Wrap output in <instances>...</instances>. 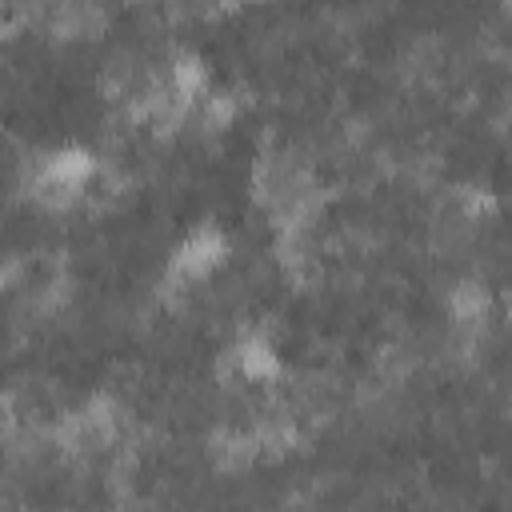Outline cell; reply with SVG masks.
<instances>
[{"instance_id":"obj_1","label":"cell","mask_w":512,"mask_h":512,"mask_svg":"<svg viewBox=\"0 0 512 512\" xmlns=\"http://www.w3.org/2000/svg\"><path fill=\"white\" fill-rule=\"evenodd\" d=\"M228 260H232V236L216 220H200V224L184 228V236L172 244L164 276L180 288H196V284L216 280Z\"/></svg>"},{"instance_id":"obj_2","label":"cell","mask_w":512,"mask_h":512,"mask_svg":"<svg viewBox=\"0 0 512 512\" xmlns=\"http://www.w3.org/2000/svg\"><path fill=\"white\" fill-rule=\"evenodd\" d=\"M100 176V156L88 144H56L36 160V184L44 196L52 200H76L92 188V180Z\"/></svg>"},{"instance_id":"obj_3","label":"cell","mask_w":512,"mask_h":512,"mask_svg":"<svg viewBox=\"0 0 512 512\" xmlns=\"http://www.w3.org/2000/svg\"><path fill=\"white\" fill-rule=\"evenodd\" d=\"M232 372L244 380V384H256V388H272L288 376V356L280 348V340H272L268 332H244L236 344H232Z\"/></svg>"},{"instance_id":"obj_4","label":"cell","mask_w":512,"mask_h":512,"mask_svg":"<svg viewBox=\"0 0 512 512\" xmlns=\"http://www.w3.org/2000/svg\"><path fill=\"white\" fill-rule=\"evenodd\" d=\"M168 80H172V92L180 100H204L212 92V68L200 52H176L172 68H168Z\"/></svg>"}]
</instances>
